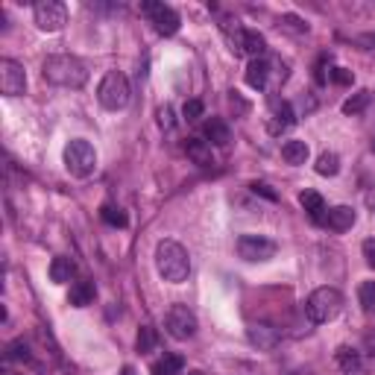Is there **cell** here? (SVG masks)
<instances>
[{"instance_id":"16","label":"cell","mask_w":375,"mask_h":375,"mask_svg":"<svg viewBox=\"0 0 375 375\" xmlns=\"http://www.w3.org/2000/svg\"><path fill=\"white\" fill-rule=\"evenodd\" d=\"M203 132H205V138L214 144V147H226V144L232 141L229 123L223 120V118H208V120H205V127H203Z\"/></svg>"},{"instance_id":"17","label":"cell","mask_w":375,"mask_h":375,"mask_svg":"<svg viewBox=\"0 0 375 375\" xmlns=\"http://www.w3.org/2000/svg\"><path fill=\"white\" fill-rule=\"evenodd\" d=\"M299 203L308 211V217L314 223H326V199H322L317 191H302L299 194Z\"/></svg>"},{"instance_id":"35","label":"cell","mask_w":375,"mask_h":375,"mask_svg":"<svg viewBox=\"0 0 375 375\" xmlns=\"http://www.w3.org/2000/svg\"><path fill=\"white\" fill-rule=\"evenodd\" d=\"M282 21H284L291 30H296V33H305V30H308V24H302L299 18H293V15H287V18H282Z\"/></svg>"},{"instance_id":"33","label":"cell","mask_w":375,"mask_h":375,"mask_svg":"<svg viewBox=\"0 0 375 375\" xmlns=\"http://www.w3.org/2000/svg\"><path fill=\"white\" fill-rule=\"evenodd\" d=\"M253 191H255V194H261V196H267V199H273V203L279 199V196H276V191H273L270 185H264V182H253Z\"/></svg>"},{"instance_id":"7","label":"cell","mask_w":375,"mask_h":375,"mask_svg":"<svg viewBox=\"0 0 375 375\" xmlns=\"http://www.w3.org/2000/svg\"><path fill=\"white\" fill-rule=\"evenodd\" d=\"M33 18L42 33H59L68 24V9L59 0H42V3L33 6Z\"/></svg>"},{"instance_id":"2","label":"cell","mask_w":375,"mask_h":375,"mask_svg":"<svg viewBox=\"0 0 375 375\" xmlns=\"http://www.w3.org/2000/svg\"><path fill=\"white\" fill-rule=\"evenodd\" d=\"M156 267L161 273L165 282L179 284L188 279L191 273V258H188V249L179 241H161L156 246Z\"/></svg>"},{"instance_id":"22","label":"cell","mask_w":375,"mask_h":375,"mask_svg":"<svg viewBox=\"0 0 375 375\" xmlns=\"http://www.w3.org/2000/svg\"><path fill=\"white\" fill-rule=\"evenodd\" d=\"M293 123H296V115H293V106L291 103H284V100H282V103H276V123H273V127H270V132H282V129H287V127H293Z\"/></svg>"},{"instance_id":"3","label":"cell","mask_w":375,"mask_h":375,"mask_svg":"<svg viewBox=\"0 0 375 375\" xmlns=\"http://www.w3.org/2000/svg\"><path fill=\"white\" fill-rule=\"evenodd\" d=\"M340 311H343V293L337 291V287H317L305 302V317L314 322V326L331 322Z\"/></svg>"},{"instance_id":"37","label":"cell","mask_w":375,"mask_h":375,"mask_svg":"<svg viewBox=\"0 0 375 375\" xmlns=\"http://www.w3.org/2000/svg\"><path fill=\"white\" fill-rule=\"evenodd\" d=\"M3 375H21V372H12V369H3Z\"/></svg>"},{"instance_id":"10","label":"cell","mask_w":375,"mask_h":375,"mask_svg":"<svg viewBox=\"0 0 375 375\" xmlns=\"http://www.w3.org/2000/svg\"><path fill=\"white\" fill-rule=\"evenodd\" d=\"M276 244L270 237H261V235H244L237 241V255L246 258V261H270L276 255Z\"/></svg>"},{"instance_id":"30","label":"cell","mask_w":375,"mask_h":375,"mask_svg":"<svg viewBox=\"0 0 375 375\" xmlns=\"http://www.w3.org/2000/svg\"><path fill=\"white\" fill-rule=\"evenodd\" d=\"M9 360H30V352H27V346H24V340H15L9 346V352H6Z\"/></svg>"},{"instance_id":"21","label":"cell","mask_w":375,"mask_h":375,"mask_svg":"<svg viewBox=\"0 0 375 375\" xmlns=\"http://www.w3.org/2000/svg\"><path fill=\"white\" fill-rule=\"evenodd\" d=\"M264 50H267L264 35H261L258 30H246V35H244V56L261 59V56H264Z\"/></svg>"},{"instance_id":"26","label":"cell","mask_w":375,"mask_h":375,"mask_svg":"<svg viewBox=\"0 0 375 375\" xmlns=\"http://www.w3.org/2000/svg\"><path fill=\"white\" fill-rule=\"evenodd\" d=\"M135 346H138V352H141V355H149V352H153V349L158 346V334H156V329L141 326V331H138V340H135Z\"/></svg>"},{"instance_id":"38","label":"cell","mask_w":375,"mask_h":375,"mask_svg":"<svg viewBox=\"0 0 375 375\" xmlns=\"http://www.w3.org/2000/svg\"><path fill=\"white\" fill-rule=\"evenodd\" d=\"M188 375H203V372H196V369H194V372H188Z\"/></svg>"},{"instance_id":"28","label":"cell","mask_w":375,"mask_h":375,"mask_svg":"<svg viewBox=\"0 0 375 375\" xmlns=\"http://www.w3.org/2000/svg\"><path fill=\"white\" fill-rule=\"evenodd\" d=\"M358 296H360V305H364L367 314H372V311H375V282H364V284H360Z\"/></svg>"},{"instance_id":"18","label":"cell","mask_w":375,"mask_h":375,"mask_svg":"<svg viewBox=\"0 0 375 375\" xmlns=\"http://www.w3.org/2000/svg\"><path fill=\"white\" fill-rule=\"evenodd\" d=\"M73 273H77V267H73V261L68 255H56L53 261H50V282L65 284V282L73 279Z\"/></svg>"},{"instance_id":"19","label":"cell","mask_w":375,"mask_h":375,"mask_svg":"<svg viewBox=\"0 0 375 375\" xmlns=\"http://www.w3.org/2000/svg\"><path fill=\"white\" fill-rule=\"evenodd\" d=\"M185 369V360L182 355H165V358H158L153 367H149V372L153 375H182Z\"/></svg>"},{"instance_id":"32","label":"cell","mask_w":375,"mask_h":375,"mask_svg":"<svg viewBox=\"0 0 375 375\" xmlns=\"http://www.w3.org/2000/svg\"><path fill=\"white\" fill-rule=\"evenodd\" d=\"M360 253H364L367 264L375 270V237H367V241H364V246H360Z\"/></svg>"},{"instance_id":"36","label":"cell","mask_w":375,"mask_h":375,"mask_svg":"<svg viewBox=\"0 0 375 375\" xmlns=\"http://www.w3.org/2000/svg\"><path fill=\"white\" fill-rule=\"evenodd\" d=\"M123 375H135V372H132V367H127V369H123Z\"/></svg>"},{"instance_id":"12","label":"cell","mask_w":375,"mask_h":375,"mask_svg":"<svg viewBox=\"0 0 375 375\" xmlns=\"http://www.w3.org/2000/svg\"><path fill=\"white\" fill-rule=\"evenodd\" d=\"M270 73H273V65H270V59H249V65H246V85L249 89H255V91H264L267 85H270Z\"/></svg>"},{"instance_id":"23","label":"cell","mask_w":375,"mask_h":375,"mask_svg":"<svg viewBox=\"0 0 375 375\" xmlns=\"http://www.w3.org/2000/svg\"><path fill=\"white\" fill-rule=\"evenodd\" d=\"M334 358H337V364H340L343 372H358V369H360V352H355V349L340 346Z\"/></svg>"},{"instance_id":"27","label":"cell","mask_w":375,"mask_h":375,"mask_svg":"<svg viewBox=\"0 0 375 375\" xmlns=\"http://www.w3.org/2000/svg\"><path fill=\"white\" fill-rule=\"evenodd\" d=\"M367 103H369V91H358L355 97H349L343 103V111L346 115H360V111L367 109Z\"/></svg>"},{"instance_id":"31","label":"cell","mask_w":375,"mask_h":375,"mask_svg":"<svg viewBox=\"0 0 375 375\" xmlns=\"http://www.w3.org/2000/svg\"><path fill=\"white\" fill-rule=\"evenodd\" d=\"M158 127L161 129H173V127H176V118H173V109L170 106H161L158 109Z\"/></svg>"},{"instance_id":"6","label":"cell","mask_w":375,"mask_h":375,"mask_svg":"<svg viewBox=\"0 0 375 375\" xmlns=\"http://www.w3.org/2000/svg\"><path fill=\"white\" fill-rule=\"evenodd\" d=\"M141 15L149 18V24H153V30L158 35H173L179 30V12L167 6V3H156V0H147V3H141Z\"/></svg>"},{"instance_id":"29","label":"cell","mask_w":375,"mask_h":375,"mask_svg":"<svg viewBox=\"0 0 375 375\" xmlns=\"http://www.w3.org/2000/svg\"><path fill=\"white\" fill-rule=\"evenodd\" d=\"M182 115H185V120H199V118L205 115L203 100H188V103L182 106Z\"/></svg>"},{"instance_id":"11","label":"cell","mask_w":375,"mask_h":375,"mask_svg":"<svg viewBox=\"0 0 375 375\" xmlns=\"http://www.w3.org/2000/svg\"><path fill=\"white\" fill-rule=\"evenodd\" d=\"M246 340L253 343L255 349H261V352H270V349H276V346H279L282 334H279V329L267 326V322H255V326H249V329H246Z\"/></svg>"},{"instance_id":"34","label":"cell","mask_w":375,"mask_h":375,"mask_svg":"<svg viewBox=\"0 0 375 375\" xmlns=\"http://www.w3.org/2000/svg\"><path fill=\"white\" fill-rule=\"evenodd\" d=\"M331 80L340 82V85H349V82H352V73H349L346 68H334V71H331Z\"/></svg>"},{"instance_id":"8","label":"cell","mask_w":375,"mask_h":375,"mask_svg":"<svg viewBox=\"0 0 375 375\" xmlns=\"http://www.w3.org/2000/svg\"><path fill=\"white\" fill-rule=\"evenodd\" d=\"M0 91L6 97H21L27 91V73L15 59H0Z\"/></svg>"},{"instance_id":"13","label":"cell","mask_w":375,"mask_h":375,"mask_svg":"<svg viewBox=\"0 0 375 375\" xmlns=\"http://www.w3.org/2000/svg\"><path fill=\"white\" fill-rule=\"evenodd\" d=\"M355 220H358V214H355L352 205H334V208H329V214H326V226L331 232H349L355 226Z\"/></svg>"},{"instance_id":"15","label":"cell","mask_w":375,"mask_h":375,"mask_svg":"<svg viewBox=\"0 0 375 375\" xmlns=\"http://www.w3.org/2000/svg\"><path fill=\"white\" fill-rule=\"evenodd\" d=\"M94 296H97L94 282L82 279V282H73V284H71V296H68V302H71L73 308H89V305L94 302Z\"/></svg>"},{"instance_id":"9","label":"cell","mask_w":375,"mask_h":375,"mask_svg":"<svg viewBox=\"0 0 375 375\" xmlns=\"http://www.w3.org/2000/svg\"><path fill=\"white\" fill-rule=\"evenodd\" d=\"M165 329L170 337H176V340H188V337L196 334V317L194 311H188L185 305H173L165 317Z\"/></svg>"},{"instance_id":"1","label":"cell","mask_w":375,"mask_h":375,"mask_svg":"<svg viewBox=\"0 0 375 375\" xmlns=\"http://www.w3.org/2000/svg\"><path fill=\"white\" fill-rule=\"evenodd\" d=\"M42 77L50 85H59V89H82L89 82V68L71 53H53L44 59Z\"/></svg>"},{"instance_id":"5","label":"cell","mask_w":375,"mask_h":375,"mask_svg":"<svg viewBox=\"0 0 375 375\" xmlns=\"http://www.w3.org/2000/svg\"><path fill=\"white\" fill-rule=\"evenodd\" d=\"M65 167H68L71 176L89 179L91 173L97 170V149L85 141V138H73L65 147Z\"/></svg>"},{"instance_id":"24","label":"cell","mask_w":375,"mask_h":375,"mask_svg":"<svg viewBox=\"0 0 375 375\" xmlns=\"http://www.w3.org/2000/svg\"><path fill=\"white\" fill-rule=\"evenodd\" d=\"M100 217H103V223H109V226H118V229H123L129 223V217L123 214V208L111 205V203H106L103 208H100Z\"/></svg>"},{"instance_id":"4","label":"cell","mask_w":375,"mask_h":375,"mask_svg":"<svg viewBox=\"0 0 375 375\" xmlns=\"http://www.w3.org/2000/svg\"><path fill=\"white\" fill-rule=\"evenodd\" d=\"M132 89H129V80L123 77L120 71H109L103 80H100V89H97V100L100 106L109 109V111H118L129 103Z\"/></svg>"},{"instance_id":"20","label":"cell","mask_w":375,"mask_h":375,"mask_svg":"<svg viewBox=\"0 0 375 375\" xmlns=\"http://www.w3.org/2000/svg\"><path fill=\"white\" fill-rule=\"evenodd\" d=\"M282 158L287 165H305L308 161V144L305 141H284L282 144Z\"/></svg>"},{"instance_id":"25","label":"cell","mask_w":375,"mask_h":375,"mask_svg":"<svg viewBox=\"0 0 375 375\" xmlns=\"http://www.w3.org/2000/svg\"><path fill=\"white\" fill-rule=\"evenodd\" d=\"M317 173L320 176H337V173H340V156L337 153H322L317 158Z\"/></svg>"},{"instance_id":"14","label":"cell","mask_w":375,"mask_h":375,"mask_svg":"<svg viewBox=\"0 0 375 375\" xmlns=\"http://www.w3.org/2000/svg\"><path fill=\"white\" fill-rule=\"evenodd\" d=\"M185 153H188V158H191L194 165H199V167H211V165H214V156H211V144H208V141L188 138V141H185Z\"/></svg>"}]
</instances>
